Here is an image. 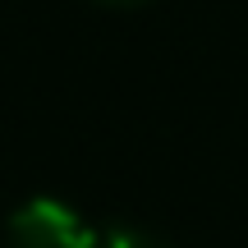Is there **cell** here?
Returning a JSON list of instances; mask_svg holds the SVG:
<instances>
[{"mask_svg":"<svg viewBox=\"0 0 248 248\" xmlns=\"http://www.w3.org/2000/svg\"><path fill=\"white\" fill-rule=\"evenodd\" d=\"M5 239L9 248H97L92 230L55 198H37V202L18 207L9 216Z\"/></svg>","mask_w":248,"mask_h":248,"instance_id":"1","label":"cell"},{"mask_svg":"<svg viewBox=\"0 0 248 248\" xmlns=\"http://www.w3.org/2000/svg\"><path fill=\"white\" fill-rule=\"evenodd\" d=\"M101 248H166V244L152 239V234H142V230H115V234H106Z\"/></svg>","mask_w":248,"mask_h":248,"instance_id":"2","label":"cell"}]
</instances>
